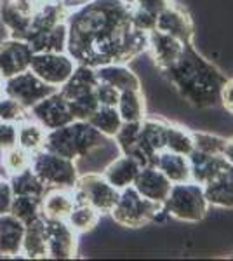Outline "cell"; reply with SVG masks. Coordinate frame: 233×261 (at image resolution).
Segmentation results:
<instances>
[{
  "instance_id": "16",
  "label": "cell",
  "mask_w": 233,
  "mask_h": 261,
  "mask_svg": "<svg viewBox=\"0 0 233 261\" xmlns=\"http://www.w3.org/2000/svg\"><path fill=\"white\" fill-rule=\"evenodd\" d=\"M134 190L146 200L162 205L167 199L172 183L157 166H143L134 179Z\"/></svg>"
},
{
  "instance_id": "5",
  "label": "cell",
  "mask_w": 233,
  "mask_h": 261,
  "mask_svg": "<svg viewBox=\"0 0 233 261\" xmlns=\"http://www.w3.org/2000/svg\"><path fill=\"white\" fill-rule=\"evenodd\" d=\"M110 214L117 225L125 228H141L148 223L157 221L165 211L162 205L153 204L139 195L134 187H127L118 193V199Z\"/></svg>"
},
{
  "instance_id": "21",
  "label": "cell",
  "mask_w": 233,
  "mask_h": 261,
  "mask_svg": "<svg viewBox=\"0 0 233 261\" xmlns=\"http://www.w3.org/2000/svg\"><path fill=\"white\" fill-rule=\"evenodd\" d=\"M24 235V223L14 214H0V256L16 258L21 254V244Z\"/></svg>"
},
{
  "instance_id": "46",
  "label": "cell",
  "mask_w": 233,
  "mask_h": 261,
  "mask_svg": "<svg viewBox=\"0 0 233 261\" xmlns=\"http://www.w3.org/2000/svg\"><path fill=\"white\" fill-rule=\"evenodd\" d=\"M61 2L65 4V6L71 11V9H77V7L84 6V4L91 2V0H61Z\"/></svg>"
},
{
  "instance_id": "42",
  "label": "cell",
  "mask_w": 233,
  "mask_h": 261,
  "mask_svg": "<svg viewBox=\"0 0 233 261\" xmlns=\"http://www.w3.org/2000/svg\"><path fill=\"white\" fill-rule=\"evenodd\" d=\"M171 2L172 0H136V4L133 7H138V9L146 11L153 16H159L165 7L171 6Z\"/></svg>"
},
{
  "instance_id": "29",
  "label": "cell",
  "mask_w": 233,
  "mask_h": 261,
  "mask_svg": "<svg viewBox=\"0 0 233 261\" xmlns=\"http://www.w3.org/2000/svg\"><path fill=\"white\" fill-rule=\"evenodd\" d=\"M45 136H47V130L33 119L18 124V146L30 151L32 155L44 150Z\"/></svg>"
},
{
  "instance_id": "45",
  "label": "cell",
  "mask_w": 233,
  "mask_h": 261,
  "mask_svg": "<svg viewBox=\"0 0 233 261\" xmlns=\"http://www.w3.org/2000/svg\"><path fill=\"white\" fill-rule=\"evenodd\" d=\"M223 159L228 166L233 167V138H226V146L223 150Z\"/></svg>"
},
{
  "instance_id": "30",
  "label": "cell",
  "mask_w": 233,
  "mask_h": 261,
  "mask_svg": "<svg viewBox=\"0 0 233 261\" xmlns=\"http://www.w3.org/2000/svg\"><path fill=\"white\" fill-rule=\"evenodd\" d=\"M87 122L94 129L99 130L103 136L112 138V140L117 136V133L124 124L117 107H97V110L89 117Z\"/></svg>"
},
{
  "instance_id": "12",
  "label": "cell",
  "mask_w": 233,
  "mask_h": 261,
  "mask_svg": "<svg viewBox=\"0 0 233 261\" xmlns=\"http://www.w3.org/2000/svg\"><path fill=\"white\" fill-rule=\"evenodd\" d=\"M30 119L39 122L45 130H53L73 122V115L70 112L68 101L58 89L30 108Z\"/></svg>"
},
{
  "instance_id": "7",
  "label": "cell",
  "mask_w": 233,
  "mask_h": 261,
  "mask_svg": "<svg viewBox=\"0 0 233 261\" xmlns=\"http://www.w3.org/2000/svg\"><path fill=\"white\" fill-rule=\"evenodd\" d=\"M165 125L167 120L146 115L139 120L136 136L122 153L134 157L141 166H155L157 155L165 150Z\"/></svg>"
},
{
  "instance_id": "37",
  "label": "cell",
  "mask_w": 233,
  "mask_h": 261,
  "mask_svg": "<svg viewBox=\"0 0 233 261\" xmlns=\"http://www.w3.org/2000/svg\"><path fill=\"white\" fill-rule=\"evenodd\" d=\"M30 119V110L16 99L4 94L0 98V122H11V124H21Z\"/></svg>"
},
{
  "instance_id": "32",
  "label": "cell",
  "mask_w": 233,
  "mask_h": 261,
  "mask_svg": "<svg viewBox=\"0 0 233 261\" xmlns=\"http://www.w3.org/2000/svg\"><path fill=\"white\" fill-rule=\"evenodd\" d=\"M101 220V214L96 211L94 207H91L86 202H75L73 209L66 218V223L77 231L79 235L87 233V231L94 230L97 223Z\"/></svg>"
},
{
  "instance_id": "44",
  "label": "cell",
  "mask_w": 233,
  "mask_h": 261,
  "mask_svg": "<svg viewBox=\"0 0 233 261\" xmlns=\"http://www.w3.org/2000/svg\"><path fill=\"white\" fill-rule=\"evenodd\" d=\"M219 105L233 115V77H228V81L224 82L221 96H219Z\"/></svg>"
},
{
  "instance_id": "3",
  "label": "cell",
  "mask_w": 233,
  "mask_h": 261,
  "mask_svg": "<svg viewBox=\"0 0 233 261\" xmlns=\"http://www.w3.org/2000/svg\"><path fill=\"white\" fill-rule=\"evenodd\" d=\"M112 143V138L103 136L87 120H73L63 127L47 130L44 148L79 162L108 148Z\"/></svg>"
},
{
  "instance_id": "31",
  "label": "cell",
  "mask_w": 233,
  "mask_h": 261,
  "mask_svg": "<svg viewBox=\"0 0 233 261\" xmlns=\"http://www.w3.org/2000/svg\"><path fill=\"white\" fill-rule=\"evenodd\" d=\"M9 185L14 195H32V197H44L47 193V188L42 183L39 176L33 172L32 167L16 172L9 176Z\"/></svg>"
},
{
  "instance_id": "34",
  "label": "cell",
  "mask_w": 233,
  "mask_h": 261,
  "mask_svg": "<svg viewBox=\"0 0 233 261\" xmlns=\"http://www.w3.org/2000/svg\"><path fill=\"white\" fill-rule=\"evenodd\" d=\"M42 199L44 197H32V195H14L11 204V214H14L19 221L28 225L30 221L42 216Z\"/></svg>"
},
{
  "instance_id": "10",
  "label": "cell",
  "mask_w": 233,
  "mask_h": 261,
  "mask_svg": "<svg viewBox=\"0 0 233 261\" xmlns=\"http://www.w3.org/2000/svg\"><path fill=\"white\" fill-rule=\"evenodd\" d=\"M54 91H58L56 87L45 84L32 70H27L4 81V94L16 99L28 110L45 96L53 94Z\"/></svg>"
},
{
  "instance_id": "26",
  "label": "cell",
  "mask_w": 233,
  "mask_h": 261,
  "mask_svg": "<svg viewBox=\"0 0 233 261\" xmlns=\"http://www.w3.org/2000/svg\"><path fill=\"white\" fill-rule=\"evenodd\" d=\"M155 166L167 176V179L171 181L172 185L192 181V169H190V161L186 155L162 150L157 155Z\"/></svg>"
},
{
  "instance_id": "41",
  "label": "cell",
  "mask_w": 233,
  "mask_h": 261,
  "mask_svg": "<svg viewBox=\"0 0 233 261\" xmlns=\"http://www.w3.org/2000/svg\"><path fill=\"white\" fill-rule=\"evenodd\" d=\"M18 145V125L11 122H0V150H9Z\"/></svg>"
},
{
  "instance_id": "8",
  "label": "cell",
  "mask_w": 233,
  "mask_h": 261,
  "mask_svg": "<svg viewBox=\"0 0 233 261\" xmlns=\"http://www.w3.org/2000/svg\"><path fill=\"white\" fill-rule=\"evenodd\" d=\"M118 193L120 192L115 187H112L97 171H86L79 174L77 183L73 187L75 202H86L91 207H94L101 216L110 214L118 199Z\"/></svg>"
},
{
  "instance_id": "13",
  "label": "cell",
  "mask_w": 233,
  "mask_h": 261,
  "mask_svg": "<svg viewBox=\"0 0 233 261\" xmlns=\"http://www.w3.org/2000/svg\"><path fill=\"white\" fill-rule=\"evenodd\" d=\"M33 50L23 39H12L0 42V79L6 81L18 73L30 70Z\"/></svg>"
},
{
  "instance_id": "17",
  "label": "cell",
  "mask_w": 233,
  "mask_h": 261,
  "mask_svg": "<svg viewBox=\"0 0 233 261\" xmlns=\"http://www.w3.org/2000/svg\"><path fill=\"white\" fill-rule=\"evenodd\" d=\"M185 45L186 44H183L181 40H177L174 37L167 35V33L155 28V30H151L148 33L146 53L151 56L157 68L162 71L165 68H169V66L181 56Z\"/></svg>"
},
{
  "instance_id": "14",
  "label": "cell",
  "mask_w": 233,
  "mask_h": 261,
  "mask_svg": "<svg viewBox=\"0 0 233 261\" xmlns=\"http://www.w3.org/2000/svg\"><path fill=\"white\" fill-rule=\"evenodd\" d=\"M35 9L33 0H0V21L7 28L9 37L24 40Z\"/></svg>"
},
{
  "instance_id": "1",
  "label": "cell",
  "mask_w": 233,
  "mask_h": 261,
  "mask_svg": "<svg viewBox=\"0 0 233 261\" xmlns=\"http://www.w3.org/2000/svg\"><path fill=\"white\" fill-rule=\"evenodd\" d=\"M131 9L120 0H91L71 9L66 18V53L92 68L133 61L146 50L148 33L133 27Z\"/></svg>"
},
{
  "instance_id": "11",
  "label": "cell",
  "mask_w": 233,
  "mask_h": 261,
  "mask_svg": "<svg viewBox=\"0 0 233 261\" xmlns=\"http://www.w3.org/2000/svg\"><path fill=\"white\" fill-rule=\"evenodd\" d=\"M45 237H47V252L53 259H73L79 254V233L66 223V220H47Z\"/></svg>"
},
{
  "instance_id": "15",
  "label": "cell",
  "mask_w": 233,
  "mask_h": 261,
  "mask_svg": "<svg viewBox=\"0 0 233 261\" xmlns=\"http://www.w3.org/2000/svg\"><path fill=\"white\" fill-rule=\"evenodd\" d=\"M157 30L167 33L181 40L183 44H193L195 37V24L188 11L179 4L171 2L165 9L157 16Z\"/></svg>"
},
{
  "instance_id": "40",
  "label": "cell",
  "mask_w": 233,
  "mask_h": 261,
  "mask_svg": "<svg viewBox=\"0 0 233 261\" xmlns=\"http://www.w3.org/2000/svg\"><path fill=\"white\" fill-rule=\"evenodd\" d=\"M131 21H133V27L143 33H150L157 28V16L138 9V7L131 9Z\"/></svg>"
},
{
  "instance_id": "9",
  "label": "cell",
  "mask_w": 233,
  "mask_h": 261,
  "mask_svg": "<svg viewBox=\"0 0 233 261\" xmlns=\"http://www.w3.org/2000/svg\"><path fill=\"white\" fill-rule=\"evenodd\" d=\"M75 68L77 61L68 53H35L30 65V70L37 77L56 89L68 81Z\"/></svg>"
},
{
  "instance_id": "27",
  "label": "cell",
  "mask_w": 233,
  "mask_h": 261,
  "mask_svg": "<svg viewBox=\"0 0 233 261\" xmlns=\"http://www.w3.org/2000/svg\"><path fill=\"white\" fill-rule=\"evenodd\" d=\"M75 205L73 190L54 188L47 190L42 199V218L47 220H66Z\"/></svg>"
},
{
  "instance_id": "28",
  "label": "cell",
  "mask_w": 233,
  "mask_h": 261,
  "mask_svg": "<svg viewBox=\"0 0 233 261\" xmlns=\"http://www.w3.org/2000/svg\"><path fill=\"white\" fill-rule=\"evenodd\" d=\"M117 110L124 122H139L146 117V99L143 89H127L120 92Z\"/></svg>"
},
{
  "instance_id": "48",
  "label": "cell",
  "mask_w": 233,
  "mask_h": 261,
  "mask_svg": "<svg viewBox=\"0 0 233 261\" xmlns=\"http://www.w3.org/2000/svg\"><path fill=\"white\" fill-rule=\"evenodd\" d=\"M4 96V81L0 79V98Z\"/></svg>"
},
{
  "instance_id": "25",
  "label": "cell",
  "mask_w": 233,
  "mask_h": 261,
  "mask_svg": "<svg viewBox=\"0 0 233 261\" xmlns=\"http://www.w3.org/2000/svg\"><path fill=\"white\" fill-rule=\"evenodd\" d=\"M96 86H97L96 70L89 65H80V63H77V68L73 70V73L70 75L68 81L59 87V92L70 101L79 98V96L92 92Z\"/></svg>"
},
{
  "instance_id": "20",
  "label": "cell",
  "mask_w": 233,
  "mask_h": 261,
  "mask_svg": "<svg viewBox=\"0 0 233 261\" xmlns=\"http://www.w3.org/2000/svg\"><path fill=\"white\" fill-rule=\"evenodd\" d=\"M96 77L99 82H107L117 87L118 91L127 89H143L141 79L134 70L127 66V63H108V65L96 66Z\"/></svg>"
},
{
  "instance_id": "47",
  "label": "cell",
  "mask_w": 233,
  "mask_h": 261,
  "mask_svg": "<svg viewBox=\"0 0 233 261\" xmlns=\"http://www.w3.org/2000/svg\"><path fill=\"white\" fill-rule=\"evenodd\" d=\"M120 2H124V4H127V6H131V7H133L134 4H136V0H120Z\"/></svg>"
},
{
  "instance_id": "4",
  "label": "cell",
  "mask_w": 233,
  "mask_h": 261,
  "mask_svg": "<svg viewBox=\"0 0 233 261\" xmlns=\"http://www.w3.org/2000/svg\"><path fill=\"white\" fill-rule=\"evenodd\" d=\"M162 207L169 218L183 223H198L207 216L211 205L205 199L204 187L195 181H186L172 185Z\"/></svg>"
},
{
  "instance_id": "35",
  "label": "cell",
  "mask_w": 233,
  "mask_h": 261,
  "mask_svg": "<svg viewBox=\"0 0 233 261\" xmlns=\"http://www.w3.org/2000/svg\"><path fill=\"white\" fill-rule=\"evenodd\" d=\"M192 140L193 150L209 155H223V150L226 146V138L207 133V130H192Z\"/></svg>"
},
{
  "instance_id": "38",
  "label": "cell",
  "mask_w": 233,
  "mask_h": 261,
  "mask_svg": "<svg viewBox=\"0 0 233 261\" xmlns=\"http://www.w3.org/2000/svg\"><path fill=\"white\" fill-rule=\"evenodd\" d=\"M68 107H70L71 115H73V120H89V117L97 110L99 103H97L96 94H94V91H92V92H89V94L70 99Z\"/></svg>"
},
{
  "instance_id": "18",
  "label": "cell",
  "mask_w": 233,
  "mask_h": 261,
  "mask_svg": "<svg viewBox=\"0 0 233 261\" xmlns=\"http://www.w3.org/2000/svg\"><path fill=\"white\" fill-rule=\"evenodd\" d=\"M141 164L136 159L125 153H118L117 157H113L107 166L101 169L103 178L108 181L112 187H115L118 192L124 190L127 187H133L134 179H136Z\"/></svg>"
},
{
  "instance_id": "19",
  "label": "cell",
  "mask_w": 233,
  "mask_h": 261,
  "mask_svg": "<svg viewBox=\"0 0 233 261\" xmlns=\"http://www.w3.org/2000/svg\"><path fill=\"white\" fill-rule=\"evenodd\" d=\"M204 193L211 207L233 209V167L226 164L209 183L204 185Z\"/></svg>"
},
{
  "instance_id": "36",
  "label": "cell",
  "mask_w": 233,
  "mask_h": 261,
  "mask_svg": "<svg viewBox=\"0 0 233 261\" xmlns=\"http://www.w3.org/2000/svg\"><path fill=\"white\" fill-rule=\"evenodd\" d=\"M32 164V153L27 150H23L21 146H12L9 150L2 151V166L7 172V178L16 172H21L28 169Z\"/></svg>"
},
{
  "instance_id": "2",
  "label": "cell",
  "mask_w": 233,
  "mask_h": 261,
  "mask_svg": "<svg viewBox=\"0 0 233 261\" xmlns=\"http://www.w3.org/2000/svg\"><path fill=\"white\" fill-rule=\"evenodd\" d=\"M160 73L174 87L179 98L195 108H213L219 105L221 89L228 81V75L202 56L193 44H186L181 56Z\"/></svg>"
},
{
  "instance_id": "23",
  "label": "cell",
  "mask_w": 233,
  "mask_h": 261,
  "mask_svg": "<svg viewBox=\"0 0 233 261\" xmlns=\"http://www.w3.org/2000/svg\"><path fill=\"white\" fill-rule=\"evenodd\" d=\"M28 45L33 53H66V44H68V27L65 23H59L47 32H40L35 35H30Z\"/></svg>"
},
{
  "instance_id": "6",
  "label": "cell",
  "mask_w": 233,
  "mask_h": 261,
  "mask_svg": "<svg viewBox=\"0 0 233 261\" xmlns=\"http://www.w3.org/2000/svg\"><path fill=\"white\" fill-rule=\"evenodd\" d=\"M30 167L39 176L47 190H54V188L73 190L80 174L77 162L61 157L58 153H53V151L45 148L32 155Z\"/></svg>"
},
{
  "instance_id": "43",
  "label": "cell",
  "mask_w": 233,
  "mask_h": 261,
  "mask_svg": "<svg viewBox=\"0 0 233 261\" xmlns=\"http://www.w3.org/2000/svg\"><path fill=\"white\" fill-rule=\"evenodd\" d=\"M12 199H14V193H12L9 179H0V214L11 211Z\"/></svg>"
},
{
  "instance_id": "33",
  "label": "cell",
  "mask_w": 233,
  "mask_h": 261,
  "mask_svg": "<svg viewBox=\"0 0 233 261\" xmlns=\"http://www.w3.org/2000/svg\"><path fill=\"white\" fill-rule=\"evenodd\" d=\"M165 150L188 157L193 151L192 130L179 124L167 122V125H165Z\"/></svg>"
},
{
  "instance_id": "39",
  "label": "cell",
  "mask_w": 233,
  "mask_h": 261,
  "mask_svg": "<svg viewBox=\"0 0 233 261\" xmlns=\"http://www.w3.org/2000/svg\"><path fill=\"white\" fill-rule=\"evenodd\" d=\"M94 94L99 107H117L118 98H120V91L117 87L99 81H97V86L94 87Z\"/></svg>"
},
{
  "instance_id": "22",
  "label": "cell",
  "mask_w": 233,
  "mask_h": 261,
  "mask_svg": "<svg viewBox=\"0 0 233 261\" xmlns=\"http://www.w3.org/2000/svg\"><path fill=\"white\" fill-rule=\"evenodd\" d=\"M27 259H45L49 258L47 252V237H45V223L44 218L30 221L24 225L23 244H21V254Z\"/></svg>"
},
{
  "instance_id": "24",
  "label": "cell",
  "mask_w": 233,
  "mask_h": 261,
  "mask_svg": "<svg viewBox=\"0 0 233 261\" xmlns=\"http://www.w3.org/2000/svg\"><path fill=\"white\" fill-rule=\"evenodd\" d=\"M188 161H190V169H192V181L202 185V187L205 183H209L226 166V161L223 159V155H209L197 150H193L188 155Z\"/></svg>"
}]
</instances>
